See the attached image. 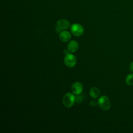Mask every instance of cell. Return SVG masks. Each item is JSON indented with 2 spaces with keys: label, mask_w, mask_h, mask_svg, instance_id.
I'll list each match as a JSON object with an SVG mask.
<instances>
[{
  "label": "cell",
  "mask_w": 133,
  "mask_h": 133,
  "mask_svg": "<svg viewBox=\"0 0 133 133\" xmlns=\"http://www.w3.org/2000/svg\"><path fill=\"white\" fill-rule=\"evenodd\" d=\"M98 104V101H96V100H92V101H90V102L89 103V105H90L91 107H93L96 106Z\"/></svg>",
  "instance_id": "cell-12"
},
{
  "label": "cell",
  "mask_w": 133,
  "mask_h": 133,
  "mask_svg": "<svg viewBox=\"0 0 133 133\" xmlns=\"http://www.w3.org/2000/svg\"><path fill=\"white\" fill-rule=\"evenodd\" d=\"M67 48L69 51L71 52H74L76 51L78 48V44L75 40L71 41L68 44Z\"/></svg>",
  "instance_id": "cell-7"
},
{
  "label": "cell",
  "mask_w": 133,
  "mask_h": 133,
  "mask_svg": "<svg viewBox=\"0 0 133 133\" xmlns=\"http://www.w3.org/2000/svg\"><path fill=\"white\" fill-rule=\"evenodd\" d=\"M125 82L129 86L133 85V73H130L126 76Z\"/></svg>",
  "instance_id": "cell-10"
},
{
  "label": "cell",
  "mask_w": 133,
  "mask_h": 133,
  "mask_svg": "<svg viewBox=\"0 0 133 133\" xmlns=\"http://www.w3.org/2000/svg\"><path fill=\"white\" fill-rule=\"evenodd\" d=\"M70 26V22L65 19H60L57 22V27L56 29L60 32L62 30H65L68 29Z\"/></svg>",
  "instance_id": "cell-5"
},
{
  "label": "cell",
  "mask_w": 133,
  "mask_h": 133,
  "mask_svg": "<svg viewBox=\"0 0 133 133\" xmlns=\"http://www.w3.org/2000/svg\"><path fill=\"white\" fill-rule=\"evenodd\" d=\"M72 33L75 36H81L84 32L83 26L78 23H73L70 27Z\"/></svg>",
  "instance_id": "cell-3"
},
{
  "label": "cell",
  "mask_w": 133,
  "mask_h": 133,
  "mask_svg": "<svg viewBox=\"0 0 133 133\" xmlns=\"http://www.w3.org/2000/svg\"><path fill=\"white\" fill-rule=\"evenodd\" d=\"M83 90V86L81 82H76L74 83L71 87V90L74 95L81 94Z\"/></svg>",
  "instance_id": "cell-6"
},
{
  "label": "cell",
  "mask_w": 133,
  "mask_h": 133,
  "mask_svg": "<svg viewBox=\"0 0 133 133\" xmlns=\"http://www.w3.org/2000/svg\"><path fill=\"white\" fill-rule=\"evenodd\" d=\"M65 65L68 68H73L76 63V57L71 54H66L64 58Z\"/></svg>",
  "instance_id": "cell-4"
},
{
  "label": "cell",
  "mask_w": 133,
  "mask_h": 133,
  "mask_svg": "<svg viewBox=\"0 0 133 133\" xmlns=\"http://www.w3.org/2000/svg\"><path fill=\"white\" fill-rule=\"evenodd\" d=\"M100 94V90L96 87H92L89 91L90 96L94 99L97 98Z\"/></svg>",
  "instance_id": "cell-9"
},
{
  "label": "cell",
  "mask_w": 133,
  "mask_h": 133,
  "mask_svg": "<svg viewBox=\"0 0 133 133\" xmlns=\"http://www.w3.org/2000/svg\"><path fill=\"white\" fill-rule=\"evenodd\" d=\"M81 94L77 95L75 97V101L76 102V103H77L78 104L81 103L83 102V101L84 100V97L83 95H81Z\"/></svg>",
  "instance_id": "cell-11"
},
{
  "label": "cell",
  "mask_w": 133,
  "mask_h": 133,
  "mask_svg": "<svg viewBox=\"0 0 133 133\" xmlns=\"http://www.w3.org/2000/svg\"><path fill=\"white\" fill-rule=\"evenodd\" d=\"M129 69L130 70V71H131L132 72H133V61L131 62L129 64Z\"/></svg>",
  "instance_id": "cell-13"
},
{
  "label": "cell",
  "mask_w": 133,
  "mask_h": 133,
  "mask_svg": "<svg viewBox=\"0 0 133 133\" xmlns=\"http://www.w3.org/2000/svg\"><path fill=\"white\" fill-rule=\"evenodd\" d=\"M98 104L101 109L107 111L110 109L111 107V102L109 98L106 96H101L98 101Z\"/></svg>",
  "instance_id": "cell-2"
},
{
  "label": "cell",
  "mask_w": 133,
  "mask_h": 133,
  "mask_svg": "<svg viewBox=\"0 0 133 133\" xmlns=\"http://www.w3.org/2000/svg\"><path fill=\"white\" fill-rule=\"evenodd\" d=\"M75 101V96L74 94L68 92L65 94L62 99V102L63 105L66 108L71 107Z\"/></svg>",
  "instance_id": "cell-1"
},
{
  "label": "cell",
  "mask_w": 133,
  "mask_h": 133,
  "mask_svg": "<svg viewBox=\"0 0 133 133\" xmlns=\"http://www.w3.org/2000/svg\"><path fill=\"white\" fill-rule=\"evenodd\" d=\"M59 37L61 41L63 42H66L70 40L71 38V35L69 31L64 30L60 32Z\"/></svg>",
  "instance_id": "cell-8"
}]
</instances>
